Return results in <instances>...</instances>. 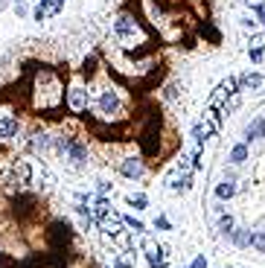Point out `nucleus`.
<instances>
[{"label":"nucleus","instance_id":"obj_24","mask_svg":"<svg viewBox=\"0 0 265 268\" xmlns=\"http://www.w3.org/2000/svg\"><path fill=\"white\" fill-rule=\"evenodd\" d=\"M251 62L260 65V62H263V50H251Z\"/></svg>","mask_w":265,"mask_h":268},{"label":"nucleus","instance_id":"obj_1","mask_svg":"<svg viewBox=\"0 0 265 268\" xmlns=\"http://www.w3.org/2000/svg\"><path fill=\"white\" fill-rule=\"evenodd\" d=\"M56 146H59V152L65 155L73 167H85V164H88V146H85V143H79V140H73V137H62Z\"/></svg>","mask_w":265,"mask_h":268},{"label":"nucleus","instance_id":"obj_18","mask_svg":"<svg viewBox=\"0 0 265 268\" xmlns=\"http://www.w3.org/2000/svg\"><path fill=\"white\" fill-rule=\"evenodd\" d=\"M129 204H132L134 210H146V207H149V199H146L143 193H137V196H132V199H129Z\"/></svg>","mask_w":265,"mask_h":268},{"label":"nucleus","instance_id":"obj_7","mask_svg":"<svg viewBox=\"0 0 265 268\" xmlns=\"http://www.w3.org/2000/svg\"><path fill=\"white\" fill-rule=\"evenodd\" d=\"M21 132V123L15 117H0V140H12Z\"/></svg>","mask_w":265,"mask_h":268},{"label":"nucleus","instance_id":"obj_26","mask_svg":"<svg viewBox=\"0 0 265 268\" xmlns=\"http://www.w3.org/2000/svg\"><path fill=\"white\" fill-rule=\"evenodd\" d=\"M108 190H111V181H99V193H102V196H105Z\"/></svg>","mask_w":265,"mask_h":268},{"label":"nucleus","instance_id":"obj_3","mask_svg":"<svg viewBox=\"0 0 265 268\" xmlns=\"http://www.w3.org/2000/svg\"><path fill=\"white\" fill-rule=\"evenodd\" d=\"M120 225H126V222H123V216H117V213H108V216L99 219V228L105 231V239H114V236L120 234V231H123Z\"/></svg>","mask_w":265,"mask_h":268},{"label":"nucleus","instance_id":"obj_21","mask_svg":"<svg viewBox=\"0 0 265 268\" xmlns=\"http://www.w3.org/2000/svg\"><path fill=\"white\" fill-rule=\"evenodd\" d=\"M201 167H204V155L199 149V152H193V169H201Z\"/></svg>","mask_w":265,"mask_h":268},{"label":"nucleus","instance_id":"obj_28","mask_svg":"<svg viewBox=\"0 0 265 268\" xmlns=\"http://www.w3.org/2000/svg\"><path fill=\"white\" fill-rule=\"evenodd\" d=\"M257 15H260V21H263V24H265V6H263V9H260V12H257Z\"/></svg>","mask_w":265,"mask_h":268},{"label":"nucleus","instance_id":"obj_10","mask_svg":"<svg viewBox=\"0 0 265 268\" xmlns=\"http://www.w3.org/2000/svg\"><path fill=\"white\" fill-rule=\"evenodd\" d=\"M134 30H137V24H134V18H129V15H120V18H117V24H114V33L120 35V38L132 35Z\"/></svg>","mask_w":265,"mask_h":268},{"label":"nucleus","instance_id":"obj_14","mask_svg":"<svg viewBox=\"0 0 265 268\" xmlns=\"http://www.w3.org/2000/svg\"><path fill=\"white\" fill-rule=\"evenodd\" d=\"M15 172H18L21 181H33V169H30L27 161H15Z\"/></svg>","mask_w":265,"mask_h":268},{"label":"nucleus","instance_id":"obj_8","mask_svg":"<svg viewBox=\"0 0 265 268\" xmlns=\"http://www.w3.org/2000/svg\"><path fill=\"white\" fill-rule=\"evenodd\" d=\"M239 85L251 88V91H265V76L263 73H245V76H239Z\"/></svg>","mask_w":265,"mask_h":268},{"label":"nucleus","instance_id":"obj_5","mask_svg":"<svg viewBox=\"0 0 265 268\" xmlns=\"http://www.w3.org/2000/svg\"><path fill=\"white\" fill-rule=\"evenodd\" d=\"M164 248L161 245H155V242H146V257H149V268H166L164 263Z\"/></svg>","mask_w":265,"mask_h":268},{"label":"nucleus","instance_id":"obj_23","mask_svg":"<svg viewBox=\"0 0 265 268\" xmlns=\"http://www.w3.org/2000/svg\"><path fill=\"white\" fill-rule=\"evenodd\" d=\"M190 268H207V257H196V260H193V266Z\"/></svg>","mask_w":265,"mask_h":268},{"label":"nucleus","instance_id":"obj_2","mask_svg":"<svg viewBox=\"0 0 265 268\" xmlns=\"http://www.w3.org/2000/svg\"><path fill=\"white\" fill-rule=\"evenodd\" d=\"M97 108H99L102 117H117V114L123 111V102H120V97H117L114 91H102V94H99V102H97Z\"/></svg>","mask_w":265,"mask_h":268},{"label":"nucleus","instance_id":"obj_12","mask_svg":"<svg viewBox=\"0 0 265 268\" xmlns=\"http://www.w3.org/2000/svg\"><path fill=\"white\" fill-rule=\"evenodd\" d=\"M210 134H213V126H207V123H199V126L193 129V137H196L199 146H204V140H207Z\"/></svg>","mask_w":265,"mask_h":268},{"label":"nucleus","instance_id":"obj_30","mask_svg":"<svg viewBox=\"0 0 265 268\" xmlns=\"http://www.w3.org/2000/svg\"><path fill=\"white\" fill-rule=\"evenodd\" d=\"M15 3H21V0H15Z\"/></svg>","mask_w":265,"mask_h":268},{"label":"nucleus","instance_id":"obj_19","mask_svg":"<svg viewBox=\"0 0 265 268\" xmlns=\"http://www.w3.org/2000/svg\"><path fill=\"white\" fill-rule=\"evenodd\" d=\"M123 222H126L129 228H132L134 234H143V231H146V225H143L140 219H134V216H123Z\"/></svg>","mask_w":265,"mask_h":268},{"label":"nucleus","instance_id":"obj_16","mask_svg":"<svg viewBox=\"0 0 265 268\" xmlns=\"http://www.w3.org/2000/svg\"><path fill=\"white\" fill-rule=\"evenodd\" d=\"M219 234L222 236L233 234V216H222V219H219Z\"/></svg>","mask_w":265,"mask_h":268},{"label":"nucleus","instance_id":"obj_22","mask_svg":"<svg viewBox=\"0 0 265 268\" xmlns=\"http://www.w3.org/2000/svg\"><path fill=\"white\" fill-rule=\"evenodd\" d=\"M114 268H132V257H120V260L114 263Z\"/></svg>","mask_w":265,"mask_h":268},{"label":"nucleus","instance_id":"obj_6","mask_svg":"<svg viewBox=\"0 0 265 268\" xmlns=\"http://www.w3.org/2000/svg\"><path fill=\"white\" fill-rule=\"evenodd\" d=\"M120 172H123L126 178L137 181V178L143 175V161H140V158H126V161L120 164Z\"/></svg>","mask_w":265,"mask_h":268},{"label":"nucleus","instance_id":"obj_15","mask_svg":"<svg viewBox=\"0 0 265 268\" xmlns=\"http://www.w3.org/2000/svg\"><path fill=\"white\" fill-rule=\"evenodd\" d=\"M248 245H254L260 254H265V231H257V234L248 236Z\"/></svg>","mask_w":265,"mask_h":268},{"label":"nucleus","instance_id":"obj_11","mask_svg":"<svg viewBox=\"0 0 265 268\" xmlns=\"http://www.w3.org/2000/svg\"><path fill=\"white\" fill-rule=\"evenodd\" d=\"M233 196H236V184H233L231 178H228V181H222V184L216 187V199L228 201V199H233Z\"/></svg>","mask_w":265,"mask_h":268},{"label":"nucleus","instance_id":"obj_17","mask_svg":"<svg viewBox=\"0 0 265 268\" xmlns=\"http://www.w3.org/2000/svg\"><path fill=\"white\" fill-rule=\"evenodd\" d=\"M94 210H97V219L108 216V213H111V204H108V199H105V196H99V199H97V207H94Z\"/></svg>","mask_w":265,"mask_h":268},{"label":"nucleus","instance_id":"obj_25","mask_svg":"<svg viewBox=\"0 0 265 268\" xmlns=\"http://www.w3.org/2000/svg\"><path fill=\"white\" fill-rule=\"evenodd\" d=\"M245 3H248V6H251L254 12H260V9H263V6H265L263 0H245Z\"/></svg>","mask_w":265,"mask_h":268},{"label":"nucleus","instance_id":"obj_20","mask_svg":"<svg viewBox=\"0 0 265 268\" xmlns=\"http://www.w3.org/2000/svg\"><path fill=\"white\" fill-rule=\"evenodd\" d=\"M155 228H158V231H172V225H169L166 216H158V219H155Z\"/></svg>","mask_w":265,"mask_h":268},{"label":"nucleus","instance_id":"obj_27","mask_svg":"<svg viewBox=\"0 0 265 268\" xmlns=\"http://www.w3.org/2000/svg\"><path fill=\"white\" fill-rule=\"evenodd\" d=\"M53 6H56V12H62V6H65V0H50Z\"/></svg>","mask_w":265,"mask_h":268},{"label":"nucleus","instance_id":"obj_9","mask_svg":"<svg viewBox=\"0 0 265 268\" xmlns=\"http://www.w3.org/2000/svg\"><path fill=\"white\" fill-rule=\"evenodd\" d=\"M265 137V120L263 117H257V120H251L248 126H245V140H260Z\"/></svg>","mask_w":265,"mask_h":268},{"label":"nucleus","instance_id":"obj_4","mask_svg":"<svg viewBox=\"0 0 265 268\" xmlns=\"http://www.w3.org/2000/svg\"><path fill=\"white\" fill-rule=\"evenodd\" d=\"M67 100H70V108H73V111H85V108H88V88H85V85H73Z\"/></svg>","mask_w":265,"mask_h":268},{"label":"nucleus","instance_id":"obj_29","mask_svg":"<svg viewBox=\"0 0 265 268\" xmlns=\"http://www.w3.org/2000/svg\"><path fill=\"white\" fill-rule=\"evenodd\" d=\"M3 6H6V0H0V9H3Z\"/></svg>","mask_w":265,"mask_h":268},{"label":"nucleus","instance_id":"obj_13","mask_svg":"<svg viewBox=\"0 0 265 268\" xmlns=\"http://www.w3.org/2000/svg\"><path fill=\"white\" fill-rule=\"evenodd\" d=\"M245 161H248V146H245V143L233 146V152H231V164H245Z\"/></svg>","mask_w":265,"mask_h":268}]
</instances>
